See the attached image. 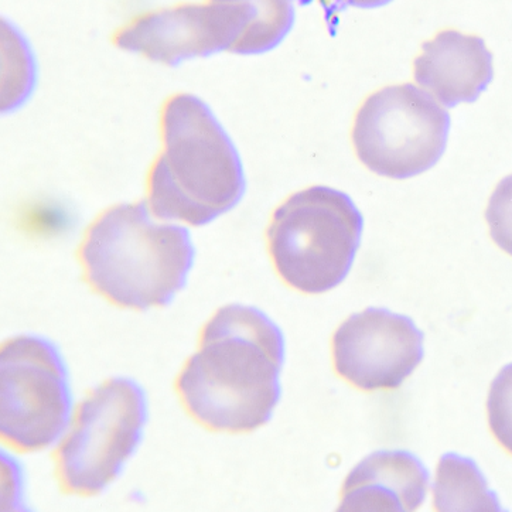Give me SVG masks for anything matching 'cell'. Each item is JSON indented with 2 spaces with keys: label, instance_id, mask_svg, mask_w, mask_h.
I'll return each instance as SVG.
<instances>
[{
  "label": "cell",
  "instance_id": "obj_1",
  "mask_svg": "<svg viewBox=\"0 0 512 512\" xmlns=\"http://www.w3.org/2000/svg\"><path fill=\"white\" fill-rule=\"evenodd\" d=\"M285 340L252 306L220 307L200 330L197 348L174 381L187 415L210 432L262 428L281 399Z\"/></svg>",
  "mask_w": 512,
  "mask_h": 512
},
{
  "label": "cell",
  "instance_id": "obj_2",
  "mask_svg": "<svg viewBox=\"0 0 512 512\" xmlns=\"http://www.w3.org/2000/svg\"><path fill=\"white\" fill-rule=\"evenodd\" d=\"M159 135V152L146 176V204L156 218L203 227L240 203V155L206 102L189 92L167 97Z\"/></svg>",
  "mask_w": 512,
  "mask_h": 512
},
{
  "label": "cell",
  "instance_id": "obj_3",
  "mask_svg": "<svg viewBox=\"0 0 512 512\" xmlns=\"http://www.w3.org/2000/svg\"><path fill=\"white\" fill-rule=\"evenodd\" d=\"M83 281L119 309H160L186 285L194 245L183 225L156 218L146 201L115 204L85 228L77 248Z\"/></svg>",
  "mask_w": 512,
  "mask_h": 512
},
{
  "label": "cell",
  "instance_id": "obj_4",
  "mask_svg": "<svg viewBox=\"0 0 512 512\" xmlns=\"http://www.w3.org/2000/svg\"><path fill=\"white\" fill-rule=\"evenodd\" d=\"M363 234V215L347 194L324 186L296 191L273 211L266 249L288 288L320 295L346 279Z\"/></svg>",
  "mask_w": 512,
  "mask_h": 512
},
{
  "label": "cell",
  "instance_id": "obj_5",
  "mask_svg": "<svg viewBox=\"0 0 512 512\" xmlns=\"http://www.w3.org/2000/svg\"><path fill=\"white\" fill-rule=\"evenodd\" d=\"M148 418L138 382L112 378L91 389L51 456L61 493L94 497L111 486L138 449Z\"/></svg>",
  "mask_w": 512,
  "mask_h": 512
},
{
  "label": "cell",
  "instance_id": "obj_6",
  "mask_svg": "<svg viewBox=\"0 0 512 512\" xmlns=\"http://www.w3.org/2000/svg\"><path fill=\"white\" fill-rule=\"evenodd\" d=\"M66 361L50 340L12 337L0 350V436L15 453L42 452L73 416Z\"/></svg>",
  "mask_w": 512,
  "mask_h": 512
},
{
  "label": "cell",
  "instance_id": "obj_7",
  "mask_svg": "<svg viewBox=\"0 0 512 512\" xmlns=\"http://www.w3.org/2000/svg\"><path fill=\"white\" fill-rule=\"evenodd\" d=\"M450 116L412 84L372 92L351 128L354 152L371 172L408 179L435 166L446 149Z\"/></svg>",
  "mask_w": 512,
  "mask_h": 512
},
{
  "label": "cell",
  "instance_id": "obj_8",
  "mask_svg": "<svg viewBox=\"0 0 512 512\" xmlns=\"http://www.w3.org/2000/svg\"><path fill=\"white\" fill-rule=\"evenodd\" d=\"M254 12L255 2L244 0L176 3L133 16L115 29L111 42L153 63L174 66L218 51L234 53Z\"/></svg>",
  "mask_w": 512,
  "mask_h": 512
},
{
  "label": "cell",
  "instance_id": "obj_9",
  "mask_svg": "<svg viewBox=\"0 0 512 512\" xmlns=\"http://www.w3.org/2000/svg\"><path fill=\"white\" fill-rule=\"evenodd\" d=\"M423 333L409 317L370 307L353 314L331 339L341 380L364 392L395 391L422 363Z\"/></svg>",
  "mask_w": 512,
  "mask_h": 512
},
{
  "label": "cell",
  "instance_id": "obj_10",
  "mask_svg": "<svg viewBox=\"0 0 512 512\" xmlns=\"http://www.w3.org/2000/svg\"><path fill=\"white\" fill-rule=\"evenodd\" d=\"M493 75V56L484 40L455 29L423 43L413 61L416 84L447 107L476 100Z\"/></svg>",
  "mask_w": 512,
  "mask_h": 512
},
{
  "label": "cell",
  "instance_id": "obj_11",
  "mask_svg": "<svg viewBox=\"0 0 512 512\" xmlns=\"http://www.w3.org/2000/svg\"><path fill=\"white\" fill-rule=\"evenodd\" d=\"M428 484V471L418 457L405 450H380L350 471L339 511H416Z\"/></svg>",
  "mask_w": 512,
  "mask_h": 512
},
{
  "label": "cell",
  "instance_id": "obj_12",
  "mask_svg": "<svg viewBox=\"0 0 512 512\" xmlns=\"http://www.w3.org/2000/svg\"><path fill=\"white\" fill-rule=\"evenodd\" d=\"M433 503L438 511H500V501L488 487L477 464L467 457L447 453L440 459L433 483Z\"/></svg>",
  "mask_w": 512,
  "mask_h": 512
},
{
  "label": "cell",
  "instance_id": "obj_13",
  "mask_svg": "<svg viewBox=\"0 0 512 512\" xmlns=\"http://www.w3.org/2000/svg\"><path fill=\"white\" fill-rule=\"evenodd\" d=\"M295 9L289 2H255V12L234 54H259L273 49L292 29Z\"/></svg>",
  "mask_w": 512,
  "mask_h": 512
},
{
  "label": "cell",
  "instance_id": "obj_14",
  "mask_svg": "<svg viewBox=\"0 0 512 512\" xmlns=\"http://www.w3.org/2000/svg\"><path fill=\"white\" fill-rule=\"evenodd\" d=\"M487 419L491 435L512 456V363L504 367L491 384Z\"/></svg>",
  "mask_w": 512,
  "mask_h": 512
},
{
  "label": "cell",
  "instance_id": "obj_15",
  "mask_svg": "<svg viewBox=\"0 0 512 512\" xmlns=\"http://www.w3.org/2000/svg\"><path fill=\"white\" fill-rule=\"evenodd\" d=\"M491 240L512 256V174L497 184L486 210Z\"/></svg>",
  "mask_w": 512,
  "mask_h": 512
}]
</instances>
